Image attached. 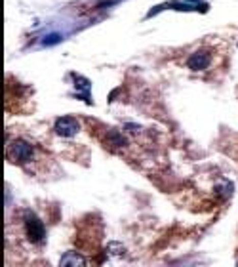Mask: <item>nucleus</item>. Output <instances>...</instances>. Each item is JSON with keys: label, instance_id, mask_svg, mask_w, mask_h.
Segmentation results:
<instances>
[{"label": "nucleus", "instance_id": "obj_9", "mask_svg": "<svg viewBox=\"0 0 238 267\" xmlns=\"http://www.w3.org/2000/svg\"><path fill=\"white\" fill-rule=\"evenodd\" d=\"M59 40H61V36H59V35H50V36H46L44 44H58Z\"/></svg>", "mask_w": 238, "mask_h": 267}, {"label": "nucleus", "instance_id": "obj_4", "mask_svg": "<svg viewBox=\"0 0 238 267\" xmlns=\"http://www.w3.org/2000/svg\"><path fill=\"white\" fill-rule=\"evenodd\" d=\"M209 63H211V54L206 50L195 52V54L187 59V67L191 71H202V69H208Z\"/></svg>", "mask_w": 238, "mask_h": 267}, {"label": "nucleus", "instance_id": "obj_6", "mask_svg": "<svg viewBox=\"0 0 238 267\" xmlns=\"http://www.w3.org/2000/svg\"><path fill=\"white\" fill-rule=\"evenodd\" d=\"M82 263H84V258L76 252L65 254V256L61 258V261H59V265H82Z\"/></svg>", "mask_w": 238, "mask_h": 267}, {"label": "nucleus", "instance_id": "obj_1", "mask_svg": "<svg viewBox=\"0 0 238 267\" xmlns=\"http://www.w3.org/2000/svg\"><path fill=\"white\" fill-rule=\"evenodd\" d=\"M35 157V149H33V145H29L27 141H23V139H15L14 143L8 147V159L12 160V162H31Z\"/></svg>", "mask_w": 238, "mask_h": 267}, {"label": "nucleus", "instance_id": "obj_7", "mask_svg": "<svg viewBox=\"0 0 238 267\" xmlns=\"http://www.w3.org/2000/svg\"><path fill=\"white\" fill-rule=\"evenodd\" d=\"M219 183H221V185L217 187V195L221 197V199H227V197L232 193V183L231 181H227V180H221Z\"/></svg>", "mask_w": 238, "mask_h": 267}, {"label": "nucleus", "instance_id": "obj_2", "mask_svg": "<svg viewBox=\"0 0 238 267\" xmlns=\"http://www.w3.org/2000/svg\"><path fill=\"white\" fill-rule=\"evenodd\" d=\"M25 231H27V237L33 240V242H44L46 238V229H44L42 222L33 214V212H27L25 214Z\"/></svg>", "mask_w": 238, "mask_h": 267}, {"label": "nucleus", "instance_id": "obj_5", "mask_svg": "<svg viewBox=\"0 0 238 267\" xmlns=\"http://www.w3.org/2000/svg\"><path fill=\"white\" fill-rule=\"evenodd\" d=\"M74 82H76V84H74L76 90L82 92V95H84V100H86L88 103H92V101H90V90H92V84H90L84 77H78V75H74Z\"/></svg>", "mask_w": 238, "mask_h": 267}, {"label": "nucleus", "instance_id": "obj_8", "mask_svg": "<svg viewBox=\"0 0 238 267\" xmlns=\"http://www.w3.org/2000/svg\"><path fill=\"white\" fill-rule=\"evenodd\" d=\"M109 139H111V145H116V147H122V145H128V141L124 139L118 132H111V136H109Z\"/></svg>", "mask_w": 238, "mask_h": 267}, {"label": "nucleus", "instance_id": "obj_3", "mask_svg": "<svg viewBox=\"0 0 238 267\" xmlns=\"http://www.w3.org/2000/svg\"><path fill=\"white\" fill-rule=\"evenodd\" d=\"M54 130H56V134L61 137H71L80 130V124H78V120L72 118V116H61V118H58Z\"/></svg>", "mask_w": 238, "mask_h": 267}]
</instances>
